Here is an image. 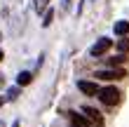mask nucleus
<instances>
[{
	"mask_svg": "<svg viewBox=\"0 0 129 127\" xmlns=\"http://www.w3.org/2000/svg\"><path fill=\"white\" fill-rule=\"evenodd\" d=\"M96 96L101 99V104H106V106H117L120 99H122V92H120L117 87H101Z\"/></svg>",
	"mask_w": 129,
	"mask_h": 127,
	"instance_id": "nucleus-1",
	"label": "nucleus"
},
{
	"mask_svg": "<svg viewBox=\"0 0 129 127\" xmlns=\"http://www.w3.org/2000/svg\"><path fill=\"white\" fill-rule=\"evenodd\" d=\"M94 78L106 80V83H115V80L127 78V73H124L122 68H103V71H96V73H94Z\"/></svg>",
	"mask_w": 129,
	"mask_h": 127,
	"instance_id": "nucleus-2",
	"label": "nucleus"
},
{
	"mask_svg": "<svg viewBox=\"0 0 129 127\" xmlns=\"http://www.w3.org/2000/svg\"><path fill=\"white\" fill-rule=\"evenodd\" d=\"M110 47H113V40H110V38H99V40L92 45L89 54H92V57H103V54H106V52H108Z\"/></svg>",
	"mask_w": 129,
	"mask_h": 127,
	"instance_id": "nucleus-3",
	"label": "nucleus"
},
{
	"mask_svg": "<svg viewBox=\"0 0 129 127\" xmlns=\"http://www.w3.org/2000/svg\"><path fill=\"white\" fill-rule=\"evenodd\" d=\"M82 115L87 118L89 122H92L94 127H106V122H103V115L99 113L96 108H92V106H82Z\"/></svg>",
	"mask_w": 129,
	"mask_h": 127,
	"instance_id": "nucleus-4",
	"label": "nucleus"
},
{
	"mask_svg": "<svg viewBox=\"0 0 129 127\" xmlns=\"http://www.w3.org/2000/svg\"><path fill=\"white\" fill-rule=\"evenodd\" d=\"M78 89L82 94H87V96H96L101 87H99L96 83H89V80H78Z\"/></svg>",
	"mask_w": 129,
	"mask_h": 127,
	"instance_id": "nucleus-5",
	"label": "nucleus"
},
{
	"mask_svg": "<svg viewBox=\"0 0 129 127\" xmlns=\"http://www.w3.org/2000/svg\"><path fill=\"white\" fill-rule=\"evenodd\" d=\"M68 115H71V120H73V125H75V127H94V125L89 122V120H87L85 115L75 113V111H68Z\"/></svg>",
	"mask_w": 129,
	"mask_h": 127,
	"instance_id": "nucleus-6",
	"label": "nucleus"
},
{
	"mask_svg": "<svg viewBox=\"0 0 129 127\" xmlns=\"http://www.w3.org/2000/svg\"><path fill=\"white\" fill-rule=\"evenodd\" d=\"M31 80H33V73L31 71H21L19 75H17V85L19 87H26V85H31Z\"/></svg>",
	"mask_w": 129,
	"mask_h": 127,
	"instance_id": "nucleus-7",
	"label": "nucleus"
},
{
	"mask_svg": "<svg viewBox=\"0 0 129 127\" xmlns=\"http://www.w3.org/2000/svg\"><path fill=\"white\" fill-rule=\"evenodd\" d=\"M115 33L117 35H127L129 33V21H117L115 24Z\"/></svg>",
	"mask_w": 129,
	"mask_h": 127,
	"instance_id": "nucleus-8",
	"label": "nucleus"
},
{
	"mask_svg": "<svg viewBox=\"0 0 129 127\" xmlns=\"http://www.w3.org/2000/svg\"><path fill=\"white\" fill-rule=\"evenodd\" d=\"M52 17H54V12H52V7H49V10L45 12V17H42V26H45V28L52 24Z\"/></svg>",
	"mask_w": 129,
	"mask_h": 127,
	"instance_id": "nucleus-9",
	"label": "nucleus"
},
{
	"mask_svg": "<svg viewBox=\"0 0 129 127\" xmlns=\"http://www.w3.org/2000/svg\"><path fill=\"white\" fill-rule=\"evenodd\" d=\"M124 61H127L124 57H110V59H108V66H122Z\"/></svg>",
	"mask_w": 129,
	"mask_h": 127,
	"instance_id": "nucleus-10",
	"label": "nucleus"
},
{
	"mask_svg": "<svg viewBox=\"0 0 129 127\" xmlns=\"http://www.w3.org/2000/svg\"><path fill=\"white\" fill-rule=\"evenodd\" d=\"M47 3L49 0H35V12H45L47 10Z\"/></svg>",
	"mask_w": 129,
	"mask_h": 127,
	"instance_id": "nucleus-11",
	"label": "nucleus"
},
{
	"mask_svg": "<svg viewBox=\"0 0 129 127\" xmlns=\"http://www.w3.org/2000/svg\"><path fill=\"white\" fill-rule=\"evenodd\" d=\"M117 47L122 49V52H129V40H127V38H124V40H120V42H117Z\"/></svg>",
	"mask_w": 129,
	"mask_h": 127,
	"instance_id": "nucleus-12",
	"label": "nucleus"
},
{
	"mask_svg": "<svg viewBox=\"0 0 129 127\" xmlns=\"http://www.w3.org/2000/svg\"><path fill=\"white\" fill-rule=\"evenodd\" d=\"M7 96H10V99H17L19 96V87H12L10 92H7Z\"/></svg>",
	"mask_w": 129,
	"mask_h": 127,
	"instance_id": "nucleus-13",
	"label": "nucleus"
},
{
	"mask_svg": "<svg viewBox=\"0 0 129 127\" xmlns=\"http://www.w3.org/2000/svg\"><path fill=\"white\" fill-rule=\"evenodd\" d=\"M12 127H21V125H19V120H17V122H14V125H12Z\"/></svg>",
	"mask_w": 129,
	"mask_h": 127,
	"instance_id": "nucleus-14",
	"label": "nucleus"
},
{
	"mask_svg": "<svg viewBox=\"0 0 129 127\" xmlns=\"http://www.w3.org/2000/svg\"><path fill=\"white\" fill-rule=\"evenodd\" d=\"M0 59H3V49H0Z\"/></svg>",
	"mask_w": 129,
	"mask_h": 127,
	"instance_id": "nucleus-15",
	"label": "nucleus"
},
{
	"mask_svg": "<svg viewBox=\"0 0 129 127\" xmlns=\"http://www.w3.org/2000/svg\"><path fill=\"white\" fill-rule=\"evenodd\" d=\"M68 3H71V0H66V5H68Z\"/></svg>",
	"mask_w": 129,
	"mask_h": 127,
	"instance_id": "nucleus-16",
	"label": "nucleus"
},
{
	"mask_svg": "<svg viewBox=\"0 0 129 127\" xmlns=\"http://www.w3.org/2000/svg\"><path fill=\"white\" fill-rule=\"evenodd\" d=\"M0 127H5V125H3V122H0Z\"/></svg>",
	"mask_w": 129,
	"mask_h": 127,
	"instance_id": "nucleus-17",
	"label": "nucleus"
},
{
	"mask_svg": "<svg viewBox=\"0 0 129 127\" xmlns=\"http://www.w3.org/2000/svg\"><path fill=\"white\" fill-rule=\"evenodd\" d=\"M0 38H3V35H0Z\"/></svg>",
	"mask_w": 129,
	"mask_h": 127,
	"instance_id": "nucleus-18",
	"label": "nucleus"
}]
</instances>
